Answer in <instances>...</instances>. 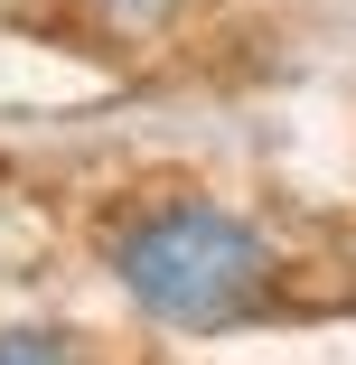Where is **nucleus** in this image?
Returning <instances> with one entry per match:
<instances>
[{
  "label": "nucleus",
  "mask_w": 356,
  "mask_h": 365,
  "mask_svg": "<svg viewBox=\"0 0 356 365\" xmlns=\"http://www.w3.org/2000/svg\"><path fill=\"white\" fill-rule=\"evenodd\" d=\"M113 281L169 328H235L272 290V244L244 215L178 197V206H151L113 235Z\"/></svg>",
  "instance_id": "nucleus-1"
},
{
  "label": "nucleus",
  "mask_w": 356,
  "mask_h": 365,
  "mask_svg": "<svg viewBox=\"0 0 356 365\" xmlns=\"http://www.w3.org/2000/svg\"><path fill=\"white\" fill-rule=\"evenodd\" d=\"M0 365H76V346L47 337V328H10L0 337Z\"/></svg>",
  "instance_id": "nucleus-2"
}]
</instances>
